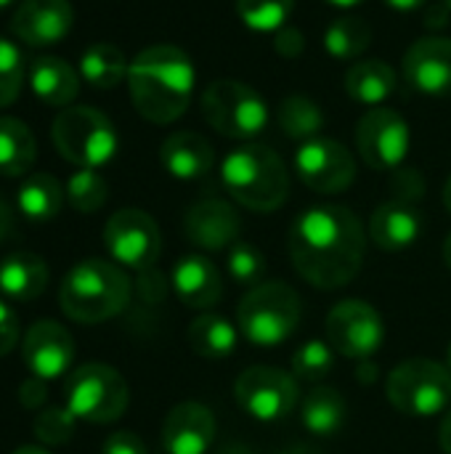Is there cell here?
I'll use <instances>...</instances> for the list:
<instances>
[{
    "mask_svg": "<svg viewBox=\"0 0 451 454\" xmlns=\"http://www.w3.org/2000/svg\"><path fill=\"white\" fill-rule=\"evenodd\" d=\"M290 261L316 290L351 285L364 263L367 234L359 215L343 205H314L290 229Z\"/></svg>",
    "mask_w": 451,
    "mask_h": 454,
    "instance_id": "obj_1",
    "label": "cell"
},
{
    "mask_svg": "<svg viewBox=\"0 0 451 454\" xmlns=\"http://www.w3.org/2000/svg\"><path fill=\"white\" fill-rule=\"evenodd\" d=\"M194 64L178 45H152L141 51L128 69V90L136 112L154 122L167 125L186 114L194 93Z\"/></svg>",
    "mask_w": 451,
    "mask_h": 454,
    "instance_id": "obj_2",
    "label": "cell"
},
{
    "mask_svg": "<svg viewBox=\"0 0 451 454\" xmlns=\"http://www.w3.org/2000/svg\"><path fill=\"white\" fill-rule=\"evenodd\" d=\"M226 192L253 213H274L290 197V173L282 157L263 144L231 149L221 165Z\"/></svg>",
    "mask_w": 451,
    "mask_h": 454,
    "instance_id": "obj_3",
    "label": "cell"
},
{
    "mask_svg": "<svg viewBox=\"0 0 451 454\" xmlns=\"http://www.w3.org/2000/svg\"><path fill=\"white\" fill-rule=\"evenodd\" d=\"M130 279L114 263L104 258H88L69 269L61 282L58 301L61 311L80 325H98L130 303Z\"/></svg>",
    "mask_w": 451,
    "mask_h": 454,
    "instance_id": "obj_4",
    "label": "cell"
},
{
    "mask_svg": "<svg viewBox=\"0 0 451 454\" xmlns=\"http://www.w3.org/2000/svg\"><path fill=\"white\" fill-rule=\"evenodd\" d=\"M300 317V295L287 282H260L242 298L237 327L253 346L274 348L295 335Z\"/></svg>",
    "mask_w": 451,
    "mask_h": 454,
    "instance_id": "obj_5",
    "label": "cell"
},
{
    "mask_svg": "<svg viewBox=\"0 0 451 454\" xmlns=\"http://www.w3.org/2000/svg\"><path fill=\"white\" fill-rule=\"evenodd\" d=\"M51 138L58 154L77 165L96 170L117 154V130L112 120L93 106H66L51 125Z\"/></svg>",
    "mask_w": 451,
    "mask_h": 454,
    "instance_id": "obj_6",
    "label": "cell"
},
{
    "mask_svg": "<svg viewBox=\"0 0 451 454\" xmlns=\"http://www.w3.org/2000/svg\"><path fill=\"white\" fill-rule=\"evenodd\" d=\"M388 402L409 418H433L451 402V370L433 359H407L385 380Z\"/></svg>",
    "mask_w": 451,
    "mask_h": 454,
    "instance_id": "obj_7",
    "label": "cell"
},
{
    "mask_svg": "<svg viewBox=\"0 0 451 454\" xmlns=\"http://www.w3.org/2000/svg\"><path fill=\"white\" fill-rule=\"evenodd\" d=\"M130 388L125 378L109 364H82L66 380V410L85 423L106 426L125 415Z\"/></svg>",
    "mask_w": 451,
    "mask_h": 454,
    "instance_id": "obj_8",
    "label": "cell"
},
{
    "mask_svg": "<svg viewBox=\"0 0 451 454\" xmlns=\"http://www.w3.org/2000/svg\"><path fill=\"white\" fill-rule=\"evenodd\" d=\"M202 114L226 138H253L268 122L263 96L242 80H215L202 93Z\"/></svg>",
    "mask_w": 451,
    "mask_h": 454,
    "instance_id": "obj_9",
    "label": "cell"
},
{
    "mask_svg": "<svg viewBox=\"0 0 451 454\" xmlns=\"http://www.w3.org/2000/svg\"><path fill=\"white\" fill-rule=\"evenodd\" d=\"M237 404L258 423L284 420L298 407V380L295 375L276 367H247L234 383Z\"/></svg>",
    "mask_w": 451,
    "mask_h": 454,
    "instance_id": "obj_10",
    "label": "cell"
},
{
    "mask_svg": "<svg viewBox=\"0 0 451 454\" xmlns=\"http://www.w3.org/2000/svg\"><path fill=\"white\" fill-rule=\"evenodd\" d=\"M385 340V322L380 311L359 298L340 301L327 314V343L346 359H372Z\"/></svg>",
    "mask_w": 451,
    "mask_h": 454,
    "instance_id": "obj_11",
    "label": "cell"
},
{
    "mask_svg": "<svg viewBox=\"0 0 451 454\" xmlns=\"http://www.w3.org/2000/svg\"><path fill=\"white\" fill-rule=\"evenodd\" d=\"M104 245L114 263L144 271L157 263L162 253V234L149 213L138 207H125L106 221Z\"/></svg>",
    "mask_w": 451,
    "mask_h": 454,
    "instance_id": "obj_12",
    "label": "cell"
},
{
    "mask_svg": "<svg viewBox=\"0 0 451 454\" xmlns=\"http://www.w3.org/2000/svg\"><path fill=\"white\" fill-rule=\"evenodd\" d=\"M409 141L407 120L388 106L369 109L356 125L359 154L372 170H399L409 154Z\"/></svg>",
    "mask_w": 451,
    "mask_h": 454,
    "instance_id": "obj_13",
    "label": "cell"
},
{
    "mask_svg": "<svg viewBox=\"0 0 451 454\" xmlns=\"http://www.w3.org/2000/svg\"><path fill=\"white\" fill-rule=\"evenodd\" d=\"M295 170L300 181L319 194H340L356 178L354 154L335 138L303 141L295 152Z\"/></svg>",
    "mask_w": 451,
    "mask_h": 454,
    "instance_id": "obj_14",
    "label": "cell"
},
{
    "mask_svg": "<svg viewBox=\"0 0 451 454\" xmlns=\"http://www.w3.org/2000/svg\"><path fill=\"white\" fill-rule=\"evenodd\" d=\"M21 356H24L27 370L35 378L53 380L72 367L74 340L66 333V327H61L58 322L40 319L27 330V335L21 340Z\"/></svg>",
    "mask_w": 451,
    "mask_h": 454,
    "instance_id": "obj_15",
    "label": "cell"
},
{
    "mask_svg": "<svg viewBox=\"0 0 451 454\" xmlns=\"http://www.w3.org/2000/svg\"><path fill=\"white\" fill-rule=\"evenodd\" d=\"M74 24V8L69 0H21L13 11L11 29L19 40L35 48L61 43Z\"/></svg>",
    "mask_w": 451,
    "mask_h": 454,
    "instance_id": "obj_16",
    "label": "cell"
},
{
    "mask_svg": "<svg viewBox=\"0 0 451 454\" xmlns=\"http://www.w3.org/2000/svg\"><path fill=\"white\" fill-rule=\"evenodd\" d=\"M407 82L425 96L451 98V40L423 37L404 56Z\"/></svg>",
    "mask_w": 451,
    "mask_h": 454,
    "instance_id": "obj_17",
    "label": "cell"
},
{
    "mask_svg": "<svg viewBox=\"0 0 451 454\" xmlns=\"http://www.w3.org/2000/svg\"><path fill=\"white\" fill-rule=\"evenodd\" d=\"M218 423L210 407L199 402L175 404L162 426V447L167 454H207L215 444Z\"/></svg>",
    "mask_w": 451,
    "mask_h": 454,
    "instance_id": "obj_18",
    "label": "cell"
},
{
    "mask_svg": "<svg viewBox=\"0 0 451 454\" xmlns=\"http://www.w3.org/2000/svg\"><path fill=\"white\" fill-rule=\"evenodd\" d=\"M239 229H242L239 213L226 200H202L189 207L183 221V231L189 242L207 253L234 247Z\"/></svg>",
    "mask_w": 451,
    "mask_h": 454,
    "instance_id": "obj_19",
    "label": "cell"
},
{
    "mask_svg": "<svg viewBox=\"0 0 451 454\" xmlns=\"http://www.w3.org/2000/svg\"><path fill=\"white\" fill-rule=\"evenodd\" d=\"M423 234V215L415 205L388 200L369 218V239L385 253L412 247Z\"/></svg>",
    "mask_w": 451,
    "mask_h": 454,
    "instance_id": "obj_20",
    "label": "cell"
},
{
    "mask_svg": "<svg viewBox=\"0 0 451 454\" xmlns=\"http://www.w3.org/2000/svg\"><path fill=\"white\" fill-rule=\"evenodd\" d=\"M173 290L189 309L207 311L223 295V279L218 266L205 255H186L173 269Z\"/></svg>",
    "mask_w": 451,
    "mask_h": 454,
    "instance_id": "obj_21",
    "label": "cell"
},
{
    "mask_svg": "<svg viewBox=\"0 0 451 454\" xmlns=\"http://www.w3.org/2000/svg\"><path fill=\"white\" fill-rule=\"evenodd\" d=\"M159 160H162V168L173 178L194 181V178H202L213 170L215 152L205 136H199L194 130H178L162 141Z\"/></svg>",
    "mask_w": 451,
    "mask_h": 454,
    "instance_id": "obj_22",
    "label": "cell"
},
{
    "mask_svg": "<svg viewBox=\"0 0 451 454\" xmlns=\"http://www.w3.org/2000/svg\"><path fill=\"white\" fill-rule=\"evenodd\" d=\"M27 80L32 93L45 104V106H58L66 109L77 93H80V77L77 69L58 59V56H40L29 64Z\"/></svg>",
    "mask_w": 451,
    "mask_h": 454,
    "instance_id": "obj_23",
    "label": "cell"
},
{
    "mask_svg": "<svg viewBox=\"0 0 451 454\" xmlns=\"http://www.w3.org/2000/svg\"><path fill=\"white\" fill-rule=\"evenodd\" d=\"M48 287V266L35 253H11L0 263V293L11 301L29 303Z\"/></svg>",
    "mask_w": 451,
    "mask_h": 454,
    "instance_id": "obj_24",
    "label": "cell"
},
{
    "mask_svg": "<svg viewBox=\"0 0 451 454\" xmlns=\"http://www.w3.org/2000/svg\"><path fill=\"white\" fill-rule=\"evenodd\" d=\"M348 418V402L332 386L311 388L300 402V423L308 434L330 439L335 436Z\"/></svg>",
    "mask_w": 451,
    "mask_h": 454,
    "instance_id": "obj_25",
    "label": "cell"
},
{
    "mask_svg": "<svg viewBox=\"0 0 451 454\" xmlns=\"http://www.w3.org/2000/svg\"><path fill=\"white\" fill-rule=\"evenodd\" d=\"M346 90L354 101L375 109L396 90V72L380 59L356 61L346 72Z\"/></svg>",
    "mask_w": 451,
    "mask_h": 454,
    "instance_id": "obj_26",
    "label": "cell"
},
{
    "mask_svg": "<svg viewBox=\"0 0 451 454\" xmlns=\"http://www.w3.org/2000/svg\"><path fill=\"white\" fill-rule=\"evenodd\" d=\"M64 189L51 173H35L24 178V184L16 192V207L21 210L24 218L35 223H45L58 215L64 205Z\"/></svg>",
    "mask_w": 451,
    "mask_h": 454,
    "instance_id": "obj_27",
    "label": "cell"
},
{
    "mask_svg": "<svg viewBox=\"0 0 451 454\" xmlns=\"http://www.w3.org/2000/svg\"><path fill=\"white\" fill-rule=\"evenodd\" d=\"M237 330L226 317L221 314H199L189 325V346L202 359H226L237 348Z\"/></svg>",
    "mask_w": 451,
    "mask_h": 454,
    "instance_id": "obj_28",
    "label": "cell"
},
{
    "mask_svg": "<svg viewBox=\"0 0 451 454\" xmlns=\"http://www.w3.org/2000/svg\"><path fill=\"white\" fill-rule=\"evenodd\" d=\"M37 157V141L32 130L16 117H0V176H24Z\"/></svg>",
    "mask_w": 451,
    "mask_h": 454,
    "instance_id": "obj_29",
    "label": "cell"
},
{
    "mask_svg": "<svg viewBox=\"0 0 451 454\" xmlns=\"http://www.w3.org/2000/svg\"><path fill=\"white\" fill-rule=\"evenodd\" d=\"M128 69L130 64L125 53L112 43H93L80 59V77L101 90L117 88L122 80H128Z\"/></svg>",
    "mask_w": 451,
    "mask_h": 454,
    "instance_id": "obj_30",
    "label": "cell"
},
{
    "mask_svg": "<svg viewBox=\"0 0 451 454\" xmlns=\"http://www.w3.org/2000/svg\"><path fill=\"white\" fill-rule=\"evenodd\" d=\"M372 43V27L362 16H340L324 32V48L330 56L348 61L359 59Z\"/></svg>",
    "mask_w": 451,
    "mask_h": 454,
    "instance_id": "obj_31",
    "label": "cell"
},
{
    "mask_svg": "<svg viewBox=\"0 0 451 454\" xmlns=\"http://www.w3.org/2000/svg\"><path fill=\"white\" fill-rule=\"evenodd\" d=\"M276 117L279 128L295 141H311L324 128V112L308 96H287Z\"/></svg>",
    "mask_w": 451,
    "mask_h": 454,
    "instance_id": "obj_32",
    "label": "cell"
},
{
    "mask_svg": "<svg viewBox=\"0 0 451 454\" xmlns=\"http://www.w3.org/2000/svg\"><path fill=\"white\" fill-rule=\"evenodd\" d=\"M295 0H237L239 19L255 32H279L292 16Z\"/></svg>",
    "mask_w": 451,
    "mask_h": 454,
    "instance_id": "obj_33",
    "label": "cell"
},
{
    "mask_svg": "<svg viewBox=\"0 0 451 454\" xmlns=\"http://www.w3.org/2000/svg\"><path fill=\"white\" fill-rule=\"evenodd\" d=\"M295 380L319 383L335 370V348L324 340H306L290 359Z\"/></svg>",
    "mask_w": 451,
    "mask_h": 454,
    "instance_id": "obj_34",
    "label": "cell"
},
{
    "mask_svg": "<svg viewBox=\"0 0 451 454\" xmlns=\"http://www.w3.org/2000/svg\"><path fill=\"white\" fill-rule=\"evenodd\" d=\"M64 192H66L69 205L77 213H96L104 207V202L109 197L106 181L96 170H88V168H80L77 173H72Z\"/></svg>",
    "mask_w": 451,
    "mask_h": 454,
    "instance_id": "obj_35",
    "label": "cell"
},
{
    "mask_svg": "<svg viewBox=\"0 0 451 454\" xmlns=\"http://www.w3.org/2000/svg\"><path fill=\"white\" fill-rule=\"evenodd\" d=\"M226 266H229L231 279L245 287H255L266 277V255L247 242H237L234 247H229Z\"/></svg>",
    "mask_w": 451,
    "mask_h": 454,
    "instance_id": "obj_36",
    "label": "cell"
},
{
    "mask_svg": "<svg viewBox=\"0 0 451 454\" xmlns=\"http://www.w3.org/2000/svg\"><path fill=\"white\" fill-rule=\"evenodd\" d=\"M24 59H21V51L0 37V109H5L8 104H13L21 93V85H24Z\"/></svg>",
    "mask_w": 451,
    "mask_h": 454,
    "instance_id": "obj_37",
    "label": "cell"
},
{
    "mask_svg": "<svg viewBox=\"0 0 451 454\" xmlns=\"http://www.w3.org/2000/svg\"><path fill=\"white\" fill-rule=\"evenodd\" d=\"M74 423H77V418L66 407H51L35 418L32 431H35L37 442H43L45 447H61L72 439Z\"/></svg>",
    "mask_w": 451,
    "mask_h": 454,
    "instance_id": "obj_38",
    "label": "cell"
},
{
    "mask_svg": "<svg viewBox=\"0 0 451 454\" xmlns=\"http://www.w3.org/2000/svg\"><path fill=\"white\" fill-rule=\"evenodd\" d=\"M391 200H399V202H409V205H417L420 197L425 194V181L420 176V170L415 168H399L391 178Z\"/></svg>",
    "mask_w": 451,
    "mask_h": 454,
    "instance_id": "obj_39",
    "label": "cell"
},
{
    "mask_svg": "<svg viewBox=\"0 0 451 454\" xmlns=\"http://www.w3.org/2000/svg\"><path fill=\"white\" fill-rule=\"evenodd\" d=\"M101 454H146V444L133 431H117L112 436H106Z\"/></svg>",
    "mask_w": 451,
    "mask_h": 454,
    "instance_id": "obj_40",
    "label": "cell"
},
{
    "mask_svg": "<svg viewBox=\"0 0 451 454\" xmlns=\"http://www.w3.org/2000/svg\"><path fill=\"white\" fill-rule=\"evenodd\" d=\"M19 340V319L11 306L0 301V356L11 354Z\"/></svg>",
    "mask_w": 451,
    "mask_h": 454,
    "instance_id": "obj_41",
    "label": "cell"
},
{
    "mask_svg": "<svg viewBox=\"0 0 451 454\" xmlns=\"http://www.w3.org/2000/svg\"><path fill=\"white\" fill-rule=\"evenodd\" d=\"M138 293H141V298H144L146 303H157V301H162V298H165L167 287H165V279H162V274H159L154 266L141 271V279H138Z\"/></svg>",
    "mask_w": 451,
    "mask_h": 454,
    "instance_id": "obj_42",
    "label": "cell"
},
{
    "mask_svg": "<svg viewBox=\"0 0 451 454\" xmlns=\"http://www.w3.org/2000/svg\"><path fill=\"white\" fill-rule=\"evenodd\" d=\"M45 399H48V391H45V380H40V378H29V380H24L21 383V388H19V402H21V407L24 410H29V412H35V410H40L43 404H45Z\"/></svg>",
    "mask_w": 451,
    "mask_h": 454,
    "instance_id": "obj_43",
    "label": "cell"
},
{
    "mask_svg": "<svg viewBox=\"0 0 451 454\" xmlns=\"http://www.w3.org/2000/svg\"><path fill=\"white\" fill-rule=\"evenodd\" d=\"M276 51L282 53V56H287V59H295V56H300L303 53V48H306V43H303V32H298L295 27H282L279 32H276Z\"/></svg>",
    "mask_w": 451,
    "mask_h": 454,
    "instance_id": "obj_44",
    "label": "cell"
},
{
    "mask_svg": "<svg viewBox=\"0 0 451 454\" xmlns=\"http://www.w3.org/2000/svg\"><path fill=\"white\" fill-rule=\"evenodd\" d=\"M451 8L441 0V3H428V19H425V24L428 27H444L447 24V19H449Z\"/></svg>",
    "mask_w": 451,
    "mask_h": 454,
    "instance_id": "obj_45",
    "label": "cell"
},
{
    "mask_svg": "<svg viewBox=\"0 0 451 454\" xmlns=\"http://www.w3.org/2000/svg\"><path fill=\"white\" fill-rule=\"evenodd\" d=\"M356 380H359V383H364V386H372V383L377 380V367H375V362H372V359L359 362V367H356Z\"/></svg>",
    "mask_w": 451,
    "mask_h": 454,
    "instance_id": "obj_46",
    "label": "cell"
},
{
    "mask_svg": "<svg viewBox=\"0 0 451 454\" xmlns=\"http://www.w3.org/2000/svg\"><path fill=\"white\" fill-rule=\"evenodd\" d=\"M11 229H13V213H11V205L0 197V242H5V239H8Z\"/></svg>",
    "mask_w": 451,
    "mask_h": 454,
    "instance_id": "obj_47",
    "label": "cell"
},
{
    "mask_svg": "<svg viewBox=\"0 0 451 454\" xmlns=\"http://www.w3.org/2000/svg\"><path fill=\"white\" fill-rule=\"evenodd\" d=\"M439 444H441V450H444V452L451 454V410H447V412H444V418H441Z\"/></svg>",
    "mask_w": 451,
    "mask_h": 454,
    "instance_id": "obj_48",
    "label": "cell"
},
{
    "mask_svg": "<svg viewBox=\"0 0 451 454\" xmlns=\"http://www.w3.org/2000/svg\"><path fill=\"white\" fill-rule=\"evenodd\" d=\"M385 3L396 11H417V8L428 5V0H385Z\"/></svg>",
    "mask_w": 451,
    "mask_h": 454,
    "instance_id": "obj_49",
    "label": "cell"
},
{
    "mask_svg": "<svg viewBox=\"0 0 451 454\" xmlns=\"http://www.w3.org/2000/svg\"><path fill=\"white\" fill-rule=\"evenodd\" d=\"M279 454H322V452H319V450H314V447H308V444H292V447L282 450Z\"/></svg>",
    "mask_w": 451,
    "mask_h": 454,
    "instance_id": "obj_50",
    "label": "cell"
},
{
    "mask_svg": "<svg viewBox=\"0 0 451 454\" xmlns=\"http://www.w3.org/2000/svg\"><path fill=\"white\" fill-rule=\"evenodd\" d=\"M221 454H255L250 447H245V444H229L226 450H221Z\"/></svg>",
    "mask_w": 451,
    "mask_h": 454,
    "instance_id": "obj_51",
    "label": "cell"
},
{
    "mask_svg": "<svg viewBox=\"0 0 451 454\" xmlns=\"http://www.w3.org/2000/svg\"><path fill=\"white\" fill-rule=\"evenodd\" d=\"M444 205H447V210L451 213V176L447 178V184H444Z\"/></svg>",
    "mask_w": 451,
    "mask_h": 454,
    "instance_id": "obj_52",
    "label": "cell"
},
{
    "mask_svg": "<svg viewBox=\"0 0 451 454\" xmlns=\"http://www.w3.org/2000/svg\"><path fill=\"white\" fill-rule=\"evenodd\" d=\"M444 263L449 266V271H451V234L444 239Z\"/></svg>",
    "mask_w": 451,
    "mask_h": 454,
    "instance_id": "obj_53",
    "label": "cell"
},
{
    "mask_svg": "<svg viewBox=\"0 0 451 454\" xmlns=\"http://www.w3.org/2000/svg\"><path fill=\"white\" fill-rule=\"evenodd\" d=\"M13 454H48L43 447H19Z\"/></svg>",
    "mask_w": 451,
    "mask_h": 454,
    "instance_id": "obj_54",
    "label": "cell"
},
{
    "mask_svg": "<svg viewBox=\"0 0 451 454\" xmlns=\"http://www.w3.org/2000/svg\"><path fill=\"white\" fill-rule=\"evenodd\" d=\"M332 5H340V8H354V5H359V3H364V0H330Z\"/></svg>",
    "mask_w": 451,
    "mask_h": 454,
    "instance_id": "obj_55",
    "label": "cell"
},
{
    "mask_svg": "<svg viewBox=\"0 0 451 454\" xmlns=\"http://www.w3.org/2000/svg\"><path fill=\"white\" fill-rule=\"evenodd\" d=\"M447 367L451 370V343H449V348H447Z\"/></svg>",
    "mask_w": 451,
    "mask_h": 454,
    "instance_id": "obj_56",
    "label": "cell"
},
{
    "mask_svg": "<svg viewBox=\"0 0 451 454\" xmlns=\"http://www.w3.org/2000/svg\"><path fill=\"white\" fill-rule=\"evenodd\" d=\"M11 3H13V0H0V11H3V8H8Z\"/></svg>",
    "mask_w": 451,
    "mask_h": 454,
    "instance_id": "obj_57",
    "label": "cell"
},
{
    "mask_svg": "<svg viewBox=\"0 0 451 454\" xmlns=\"http://www.w3.org/2000/svg\"><path fill=\"white\" fill-rule=\"evenodd\" d=\"M444 3H447V5H449V8H451V0H444Z\"/></svg>",
    "mask_w": 451,
    "mask_h": 454,
    "instance_id": "obj_58",
    "label": "cell"
}]
</instances>
